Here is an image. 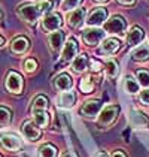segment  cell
Returning <instances> with one entry per match:
<instances>
[{"label": "cell", "mask_w": 149, "mask_h": 157, "mask_svg": "<svg viewBox=\"0 0 149 157\" xmlns=\"http://www.w3.org/2000/svg\"><path fill=\"white\" fill-rule=\"evenodd\" d=\"M16 12L20 15V18L24 20L25 23H28V24H35L39 20V17L43 13L39 5H21L16 9Z\"/></svg>", "instance_id": "6da1fadb"}, {"label": "cell", "mask_w": 149, "mask_h": 157, "mask_svg": "<svg viewBox=\"0 0 149 157\" xmlns=\"http://www.w3.org/2000/svg\"><path fill=\"white\" fill-rule=\"evenodd\" d=\"M82 37L88 45H99L104 39V32L99 27H88L82 32Z\"/></svg>", "instance_id": "7a4b0ae2"}, {"label": "cell", "mask_w": 149, "mask_h": 157, "mask_svg": "<svg viewBox=\"0 0 149 157\" xmlns=\"http://www.w3.org/2000/svg\"><path fill=\"white\" fill-rule=\"evenodd\" d=\"M125 20L122 17H119V15H115V17H112L111 20H107L106 23H104V30L107 32V33H112V35H121L122 32L125 30Z\"/></svg>", "instance_id": "3957f363"}, {"label": "cell", "mask_w": 149, "mask_h": 157, "mask_svg": "<svg viewBox=\"0 0 149 157\" xmlns=\"http://www.w3.org/2000/svg\"><path fill=\"white\" fill-rule=\"evenodd\" d=\"M21 133L28 141H37L40 138V129L35 121H24L21 126Z\"/></svg>", "instance_id": "277c9868"}, {"label": "cell", "mask_w": 149, "mask_h": 157, "mask_svg": "<svg viewBox=\"0 0 149 157\" xmlns=\"http://www.w3.org/2000/svg\"><path fill=\"white\" fill-rule=\"evenodd\" d=\"M61 25V17L58 13H46L42 20V27L45 32H55Z\"/></svg>", "instance_id": "5b68a950"}, {"label": "cell", "mask_w": 149, "mask_h": 157, "mask_svg": "<svg viewBox=\"0 0 149 157\" xmlns=\"http://www.w3.org/2000/svg\"><path fill=\"white\" fill-rule=\"evenodd\" d=\"M6 88L11 93H20L23 90V78L16 72H9L6 76Z\"/></svg>", "instance_id": "8992f818"}, {"label": "cell", "mask_w": 149, "mask_h": 157, "mask_svg": "<svg viewBox=\"0 0 149 157\" xmlns=\"http://www.w3.org/2000/svg\"><path fill=\"white\" fill-rule=\"evenodd\" d=\"M119 108L116 105H112V106H107L104 108L99 115V124L100 126H109L112 121L116 118V114H118Z\"/></svg>", "instance_id": "52a82bcc"}, {"label": "cell", "mask_w": 149, "mask_h": 157, "mask_svg": "<svg viewBox=\"0 0 149 157\" xmlns=\"http://www.w3.org/2000/svg\"><path fill=\"white\" fill-rule=\"evenodd\" d=\"M0 142L2 145L9 150V151H16L21 148V139L16 136V135H12V133H6V135H2L0 136Z\"/></svg>", "instance_id": "ba28073f"}, {"label": "cell", "mask_w": 149, "mask_h": 157, "mask_svg": "<svg viewBox=\"0 0 149 157\" xmlns=\"http://www.w3.org/2000/svg\"><path fill=\"white\" fill-rule=\"evenodd\" d=\"M84 20H85V9L84 8H76L67 15V24L73 29L81 27L84 24Z\"/></svg>", "instance_id": "9c48e42d"}, {"label": "cell", "mask_w": 149, "mask_h": 157, "mask_svg": "<svg viewBox=\"0 0 149 157\" xmlns=\"http://www.w3.org/2000/svg\"><path fill=\"white\" fill-rule=\"evenodd\" d=\"M121 47V42L115 37H111V39H106L103 40V44L100 45V54L101 56H111L113 52H116Z\"/></svg>", "instance_id": "30bf717a"}, {"label": "cell", "mask_w": 149, "mask_h": 157, "mask_svg": "<svg viewBox=\"0 0 149 157\" xmlns=\"http://www.w3.org/2000/svg\"><path fill=\"white\" fill-rule=\"evenodd\" d=\"M76 52H78V44H76L74 39L70 37L64 44V48H63V54H61L63 61H72L76 57Z\"/></svg>", "instance_id": "8fae6325"}, {"label": "cell", "mask_w": 149, "mask_h": 157, "mask_svg": "<svg viewBox=\"0 0 149 157\" xmlns=\"http://www.w3.org/2000/svg\"><path fill=\"white\" fill-rule=\"evenodd\" d=\"M100 109H101V102L100 100H88L82 105L81 114L85 115V117H94L100 112Z\"/></svg>", "instance_id": "7c38bea8"}, {"label": "cell", "mask_w": 149, "mask_h": 157, "mask_svg": "<svg viewBox=\"0 0 149 157\" xmlns=\"http://www.w3.org/2000/svg\"><path fill=\"white\" fill-rule=\"evenodd\" d=\"M106 17H107L106 9H104V8H97V9H94V11L91 12L89 18L87 20V23L91 25V27H97V25H100V24H103V23H104Z\"/></svg>", "instance_id": "4fadbf2b"}, {"label": "cell", "mask_w": 149, "mask_h": 157, "mask_svg": "<svg viewBox=\"0 0 149 157\" xmlns=\"http://www.w3.org/2000/svg\"><path fill=\"white\" fill-rule=\"evenodd\" d=\"M54 85L58 91H69L73 87V79L67 73H61L54 79Z\"/></svg>", "instance_id": "5bb4252c"}, {"label": "cell", "mask_w": 149, "mask_h": 157, "mask_svg": "<svg viewBox=\"0 0 149 157\" xmlns=\"http://www.w3.org/2000/svg\"><path fill=\"white\" fill-rule=\"evenodd\" d=\"M74 100H76V96H74L73 91H61V94L57 97V105L60 108H70L74 105Z\"/></svg>", "instance_id": "9a60e30c"}, {"label": "cell", "mask_w": 149, "mask_h": 157, "mask_svg": "<svg viewBox=\"0 0 149 157\" xmlns=\"http://www.w3.org/2000/svg\"><path fill=\"white\" fill-rule=\"evenodd\" d=\"M143 37H145V32L142 29H139V27H133L130 30V33L127 35V44L130 47H134V45L140 44L143 40Z\"/></svg>", "instance_id": "2e32d148"}, {"label": "cell", "mask_w": 149, "mask_h": 157, "mask_svg": "<svg viewBox=\"0 0 149 157\" xmlns=\"http://www.w3.org/2000/svg\"><path fill=\"white\" fill-rule=\"evenodd\" d=\"M48 40H49V47L54 51H60V48L63 47V42H64V33L61 30L60 32L55 30L48 36Z\"/></svg>", "instance_id": "e0dca14e"}, {"label": "cell", "mask_w": 149, "mask_h": 157, "mask_svg": "<svg viewBox=\"0 0 149 157\" xmlns=\"http://www.w3.org/2000/svg\"><path fill=\"white\" fill-rule=\"evenodd\" d=\"M31 114H33V118L39 127H45L48 126V121H49V115L46 112V109H31Z\"/></svg>", "instance_id": "ac0fdd59"}, {"label": "cell", "mask_w": 149, "mask_h": 157, "mask_svg": "<svg viewBox=\"0 0 149 157\" xmlns=\"http://www.w3.org/2000/svg\"><path fill=\"white\" fill-rule=\"evenodd\" d=\"M11 49H12L15 54H23V52H25L28 49V39L23 36L13 39L12 44H11Z\"/></svg>", "instance_id": "d6986e66"}, {"label": "cell", "mask_w": 149, "mask_h": 157, "mask_svg": "<svg viewBox=\"0 0 149 157\" xmlns=\"http://www.w3.org/2000/svg\"><path fill=\"white\" fill-rule=\"evenodd\" d=\"M88 67V57L85 54H81V56H76L73 59V69L74 72H84Z\"/></svg>", "instance_id": "ffe728a7"}, {"label": "cell", "mask_w": 149, "mask_h": 157, "mask_svg": "<svg viewBox=\"0 0 149 157\" xmlns=\"http://www.w3.org/2000/svg\"><path fill=\"white\" fill-rule=\"evenodd\" d=\"M124 88L128 94H136L139 91V88H140V84L137 82L133 76H127L124 81Z\"/></svg>", "instance_id": "44dd1931"}, {"label": "cell", "mask_w": 149, "mask_h": 157, "mask_svg": "<svg viewBox=\"0 0 149 157\" xmlns=\"http://www.w3.org/2000/svg\"><path fill=\"white\" fill-rule=\"evenodd\" d=\"M133 59L137 61H143V60H148L149 59V45H142L133 52Z\"/></svg>", "instance_id": "7402d4cb"}, {"label": "cell", "mask_w": 149, "mask_h": 157, "mask_svg": "<svg viewBox=\"0 0 149 157\" xmlns=\"http://www.w3.org/2000/svg\"><path fill=\"white\" fill-rule=\"evenodd\" d=\"M11 120H12L11 111L8 108H5V106H0V127L8 126V124L11 123Z\"/></svg>", "instance_id": "603a6c76"}, {"label": "cell", "mask_w": 149, "mask_h": 157, "mask_svg": "<svg viewBox=\"0 0 149 157\" xmlns=\"http://www.w3.org/2000/svg\"><path fill=\"white\" fill-rule=\"evenodd\" d=\"M39 156L40 157H55L57 156V148L51 144L43 145V147H40V150H39Z\"/></svg>", "instance_id": "cb8c5ba5"}, {"label": "cell", "mask_w": 149, "mask_h": 157, "mask_svg": "<svg viewBox=\"0 0 149 157\" xmlns=\"http://www.w3.org/2000/svg\"><path fill=\"white\" fill-rule=\"evenodd\" d=\"M79 87H81L82 93H91V91H93V88H94V81H93V78H91V76H85V78H82Z\"/></svg>", "instance_id": "d4e9b609"}, {"label": "cell", "mask_w": 149, "mask_h": 157, "mask_svg": "<svg viewBox=\"0 0 149 157\" xmlns=\"http://www.w3.org/2000/svg\"><path fill=\"white\" fill-rule=\"evenodd\" d=\"M118 71H119V67H118V64H116L115 60L111 59V60L106 61V73H107L109 78H115L118 75Z\"/></svg>", "instance_id": "484cf974"}, {"label": "cell", "mask_w": 149, "mask_h": 157, "mask_svg": "<svg viewBox=\"0 0 149 157\" xmlns=\"http://www.w3.org/2000/svg\"><path fill=\"white\" fill-rule=\"evenodd\" d=\"M31 109H48V100L45 96H37L33 100V106Z\"/></svg>", "instance_id": "4316f807"}, {"label": "cell", "mask_w": 149, "mask_h": 157, "mask_svg": "<svg viewBox=\"0 0 149 157\" xmlns=\"http://www.w3.org/2000/svg\"><path fill=\"white\" fill-rule=\"evenodd\" d=\"M137 78H139V84L143 87H149V72L146 71H139L137 72Z\"/></svg>", "instance_id": "83f0119b"}, {"label": "cell", "mask_w": 149, "mask_h": 157, "mask_svg": "<svg viewBox=\"0 0 149 157\" xmlns=\"http://www.w3.org/2000/svg\"><path fill=\"white\" fill-rule=\"evenodd\" d=\"M24 67H25V71H27V72H35V71H36V67H37V63L33 60V59H28V60H25Z\"/></svg>", "instance_id": "f1b7e54d"}, {"label": "cell", "mask_w": 149, "mask_h": 157, "mask_svg": "<svg viewBox=\"0 0 149 157\" xmlns=\"http://www.w3.org/2000/svg\"><path fill=\"white\" fill-rule=\"evenodd\" d=\"M81 0H64V9H76Z\"/></svg>", "instance_id": "f546056e"}, {"label": "cell", "mask_w": 149, "mask_h": 157, "mask_svg": "<svg viewBox=\"0 0 149 157\" xmlns=\"http://www.w3.org/2000/svg\"><path fill=\"white\" fill-rule=\"evenodd\" d=\"M39 6H40V9H42L43 13H48L52 9V2H40Z\"/></svg>", "instance_id": "4dcf8cb0"}, {"label": "cell", "mask_w": 149, "mask_h": 157, "mask_svg": "<svg viewBox=\"0 0 149 157\" xmlns=\"http://www.w3.org/2000/svg\"><path fill=\"white\" fill-rule=\"evenodd\" d=\"M140 100H142V103L149 105V90H145V91L140 93Z\"/></svg>", "instance_id": "1f68e13d"}, {"label": "cell", "mask_w": 149, "mask_h": 157, "mask_svg": "<svg viewBox=\"0 0 149 157\" xmlns=\"http://www.w3.org/2000/svg\"><path fill=\"white\" fill-rule=\"evenodd\" d=\"M100 69H101V64H100L99 61H93L91 63V71L93 72H100Z\"/></svg>", "instance_id": "d6a6232c"}, {"label": "cell", "mask_w": 149, "mask_h": 157, "mask_svg": "<svg viewBox=\"0 0 149 157\" xmlns=\"http://www.w3.org/2000/svg\"><path fill=\"white\" fill-rule=\"evenodd\" d=\"M61 157H76V154H74L73 151H66V153H63Z\"/></svg>", "instance_id": "836d02e7"}, {"label": "cell", "mask_w": 149, "mask_h": 157, "mask_svg": "<svg viewBox=\"0 0 149 157\" xmlns=\"http://www.w3.org/2000/svg\"><path fill=\"white\" fill-rule=\"evenodd\" d=\"M111 157H127V156H125L122 151H115V153H113Z\"/></svg>", "instance_id": "e575fe53"}, {"label": "cell", "mask_w": 149, "mask_h": 157, "mask_svg": "<svg viewBox=\"0 0 149 157\" xmlns=\"http://www.w3.org/2000/svg\"><path fill=\"white\" fill-rule=\"evenodd\" d=\"M119 3H122V5H133L136 0H118Z\"/></svg>", "instance_id": "d590c367"}, {"label": "cell", "mask_w": 149, "mask_h": 157, "mask_svg": "<svg viewBox=\"0 0 149 157\" xmlns=\"http://www.w3.org/2000/svg\"><path fill=\"white\" fill-rule=\"evenodd\" d=\"M94 157H107V154L106 153H99V154H96Z\"/></svg>", "instance_id": "8d00e7d4"}, {"label": "cell", "mask_w": 149, "mask_h": 157, "mask_svg": "<svg viewBox=\"0 0 149 157\" xmlns=\"http://www.w3.org/2000/svg\"><path fill=\"white\" fill-rule=\"evenodd\" d=\"M51 2H52V5H60L61 0H51Z\"/></svg>", "instance_id": "74e56055"}, {"label": "cell", "mask_w": 149, "mask_h": 157, "mask_svg": "<svg viewBox=\"0 0 149 157\" xmlns=\"http://www.w3.org/2000/svg\"><path fill=\"white\" fill-rule=\"evenodd\" d=\"M3 42H5V40H3V37L0 36V47H2V45H3Z\"/></svg>", "instance_id": "f35d334b"}, {"label": "cell", "mask_w": 149, "mask_h": 157, "mask_svg": "<svg viewBox=\"0 0 149 157\" xmlns=\"http://www.w3.org/2000/svg\"><path fill=\"white\" fill-rule=\"evenodd\" d=\"M97 2H101V3H103V2H107V0H97Z\"/></svg>", "instance_id": "ab89813d"}, {"label": "cell", "mask_w": 149, "mask_h": 157, "mask_svg": "<svg viewBox=\"0 0 149 157\" xmlns=\"http://www.w3.org/2000/svg\"><path fill=\"white\" fill-rule=\"evenodd\" d=\"M0 20H2V11H0Z\"/></svg>", "instance_id": "60d3db41"}]
</instances>
